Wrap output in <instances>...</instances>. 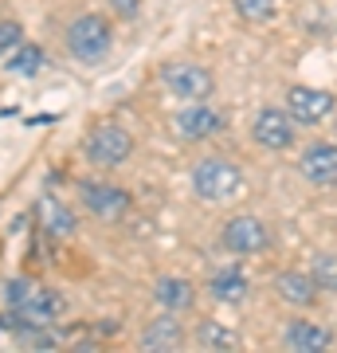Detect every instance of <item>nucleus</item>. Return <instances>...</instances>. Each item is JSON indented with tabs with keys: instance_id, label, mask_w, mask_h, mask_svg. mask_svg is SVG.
<instances>
[{
	"instance_id": "2eb2a0df",
	"label": "nucleus",
	"mask_w": 337,
	"mask_h": 353,
	"mask_svg": "<svg viewBox=\"0 0 337 353\" xmlns=\"http://www.w3.org/2000/svg\"><path fill=\"white\" fill-rule=\"evenodd\" d=\"M185 345V330H181V322L176 318H153L150 326L141 330V350H181Z\"/></svg>"
},
{
	"instance_id": "4468645a",
	"label": "nucleus",
	"mask_w": 337,
	"mask_h": 353,
	"mask_svg": "<svg viewBox=\"0 0 337 353\" xmlns=\"http://www.w3.org/2000/svg\"><path fill=\"white\" fill-rule=\"evenodd\" d=\"M208 290H212L216 303L236 306V303H243V299H247L251 283H247V275H243L239 267H224V271H216V275L208 279Z\"/></svg>"
},
{
	"instance_id": "ddd939ff",
	"label": "nucleus",
	"mask_w": 337,
	"mask_h": 353,
	"mask_svg": "<svg viewBox=\"0 0 337 353\" xmlns=\"http://www.w3.org/2000/svg\"><path fill=\"white\" fill-rule=\"evenodd\" d=\"M283 341H287V350H294V353H322V350L334 345V334H329V326H322V322L298 318V322L287 326Z\"/></svg>"
},
{
	"instance_id": "412c9836",
	"label": "nucleus",
	"mask_w": 337,
	"mask_h": 353,
	"mask_svg": "<svg viewBox=\"0 0 337 353\" xmlns=\"http://www.w3.org/2000/svg\"><path fill=\"white\" fill-rule=\"evenodd\" d=\"M236 4V12L247 20V24H267V20H275L278 4L275 0H232Z\"/></svg>"
},
{
	"instance_id": "0eeeda50",
	"label": "nucleus",
	"mask_w": 337,
	"mask_h": 353,
	"mask_svg": "<svg viewBox=\"0 0 337 353\" xmlns=\"http://www.w3.org/2000/svg\"><path fill=\"white\" fill-rule=\"evenodd\" d=\"M220 243L236 255H259L271 248V232L259 216H232L220 232Z\"/></svg>"
},
{
	"instance_id": "9b49d317",
	"label": "nucleus",
	"mask_w": 337,
	"mask_h": 353,
	"mask_svg": "<svg viewBox=\"0 0 337 353\" xmlns=\"http://www.w3.org/2000/svg\"><path fill=\"white\" fill-rule=\"evenodd\" d=\"M298 169L310 185H334L337 181V145L334 141H314L298 157Z\"/></svg>"
},
{
	"instance_id": "a211bd4d",
	"label": "nucleus",
	"mask_w": 337,
	"mask_h": 353,
	"mask_svg": "<svg viewBox=\"0 0 337 353\" xmlns=\"http://www.w3.org/2000/svg\"><path fill=\"white\" fill-rule=\"evenodd\" d=\"M196 345L200 350H239V334L227 330V326H220V322H200Z\"/></svg>"
},
{
	"instance_id": "9d476101",
	"label": "nucleus",
	"mask_w": 337,
	"mask_h": 353,
	"mask_svg": "<svg viewBox=\"0 0 337 353\" xmlns=\"http://www.w3.org/2000/svg\"><path fill=\"white\" fill-rule=\"evenodd\" d=\"M334 94L329 90H318V87H290L287 90V110L294 122H306V126H314V122H322V118H329L334 114Z\"/></svg>"
},
{
	"instance_id": "39448f33",
	"label": "nucleus",
	"mask_w": 337,
	"mask_h": 353,
	"mask_svg": "<svg viewBox=\"0 0 337 353\" xmlns=\"http://www.w3.org/2000/svg\"><path fill=\"white\" fill-rule=\"evenodd\" d=\"M173 130H176V138H185V141H208L227 130V114L208 106V102H185L173 114Z\"/></svg>"
},
{
	"instance_id": "20e7f679",
	"label": "nucleus",
	"mask_w": 337,
	"mask_h": 353,
	"mask_svg": "<svg viewBox=\"0 0 337 353\" xmlns=\"http://www.w3.org/2000/svg\"><path fill=\"white\" fill-rule=\"evenodd\" d=\"M161 83H165V90H169L173 99H185V102H204V99H212V90H216L212 71L200 67V63H188V59L165 63Z\"/></svg>"
},
{
	"instance_id": "6ab92c4d",
	"label": "nucleus",
	"mask_w": 337,
	"mask_h": 353,
	"mask_svg": "<svg viewBox=\"0 0 337 353\" xmlns=\"http://www.w3.org/2000/svg\"><path fill=\"white\" fill-rule=\"evenodd\" d=\"M4 67H8L12 75H36L39 67H43V48H36V43H20L12 55H4Z\"/></svg>"
},
{
	"instance_id": "dca6fc26",
	"label": "nucleus",
	"mask_w": 337,
	"mask_h": 353,
	"mask_svg": "<svg viewBox=\"0 0 337 353\" xmlns=\"http://www.w3.org/2000/svg\"><path fill=\"white\" fill-rule=\"evenodd\" d=\"M275 294L290 306H310L318 299V283L302 271H283V275H275Z\"/></svg>"
},
{
	"instance_id": "5701e85b",
	"label": "nucleus",
	"mask_w": 337,
	"mask_h": 353,
	"mask_svg": "<svg viewBox=\"0 0 337 353\" xmlns=\"http://www.w3.org/2000/svg\"><path fill=\"white\" fill-rule=\"evenodd\" d=\"M106 4H110V12L118 20H134L141 12V0H106Z\"/></svg>"
},
{
	"instance_id": "f257e3e1",
	"label": "nucleus",
	"mask_w": 337,
	"mask_h": 353,
	"mask_svg": "<svg viewBox=\"0 0 337 353\" xmlns=\"http://www.w3.org/2000/svg\"><path fill=\"white\" fill-rule=\"evenodd\" d=\"M110 48H114V28L106 16L83 12L67 24V51L79 63H102L110 55Z\"/></svg>"
},
{
	"instance_id": "7ed1b4c3",
	"label": "nucleus",
	"mask_w": 337,
	"mask_h": 353,
	"mask_svg": "<svg viewBox=\"0 0 337 353\" xmlns=\"http://www.w3.org/2000/svg\"><path fill=\"white\" fill-rule=\"evenodd\" d=\"M83 153H87V161L102 165V169H118V165L130 161V153H134V138H130V130L114 126V122H102V126H94L87 134Z\"/></svg>"
},
{
	"instance_id": "f8f14e48",
	"label": "nucleus",
	"mask_w": 337,
	"mask_h": 353,
	"mask_svg": "<svg viewBox=\"0 0 337 353\" xmlns=\"http://www.w3.org/2000/svg\"><path fill=\"white\" fill-rule=\"evenodd\" d=\"M36 224L48 232L51 240H67L75 236V212L67 208V201H59L55 192H43L36 201Z\"/></svg>"
},
{
	"instance_id": "aec40b11",
	"label": "nucleus",
	"mask_w": 337,
	"mask_h": 353,
	"mask_svg": "<svg viewBox=\"0 0 337 353\" xmlns=\"http://www.w3.org/2000/svg\"><path fill=\"white\" fill-rule=\"evenodd\" d=\"M310 279L318 290H337V252H318L310 263Z\"/></svg>"
},
{
	"instance_id": "6e6552de",
	"label": "nucleus",
	"mask_w": 337,
	"mask_h": 353,
	"mask_svg": "<svg viewBox=\"0 0 337 353\" xmlns=\"http://www.w3.org/2000/svg\"><path fill=\"white\" fill-rule=\"evenodd\" d=\"M251 138L259 141L263 150H290L294 145V118H290V110H275V106L259 110L255 122H251Z\"/></svg>"
},
{
	"instance_id": "423d86ee",
	"label": "nucleus",
	"mask_w": 337,
	"mask_h": 353,
	"mask_svg": "<svg viewBox=\"0 0 337 353\" xmlns=\"http://www.w3.org/2000/svg\"><path fill=\"white\" fill-rule=\"evenodd\" d=\"M8 310H16V318L24 322V326H55L63 318V310H67V299H63L59 290H51V287H32L20 299L16 306H8Z\"/></svg>"
},
{
	"instance_id": "1a4fd4ad",
	"label": "nucleus",
	"mask_w": 337,
	"mask_h": 353,
	"mask_svg": "<svg viewBox=\"0 0 337 353\" xmlns=\"http://www.w3.org/2000/svg\"><path fill=\"white\" fill-rule=\"evenodd\" d=\"M83 204L102 220H122L130 212V192L122 185H106V181H83Z\"/></svg>"
},
{
	"instance_id": "4be33fe9",
	"label": "nucleus",
	"mask_w": 337,
	"mask_h": 353,
	"mask_svg": "<svg viewBox=\"0 0 337 353\" xmlns=\"http://www.w3.org/2000/svg\"><path fill=\"white\" fill-rule=\"evenodd\" d=\"M20 43H24V28L16 24V20H4L0 24V55H12Z\"/></svg>"
},
{
	"instance_id": "f3484780",
	"label": "nucleus",
	"mask_w": 337,
	"mask_h": 353,
	"mask_svg": "<svg viewBox=\"0 0 337 353\" xmlns=\"http://www.w3.org/2000/svg\"><path fill=\"white\" fill-rule=\"evenodd\" d=\"M153 299L165 310H185V306H192V283L181 275H161L153 283Z\"/></svg>"
},
{
	"instance_id": "f03ea898",
	"label": "nucleus",
	"mask_w": 337,
	"mask_h": 353,
	"mask_svg": "<svg viewBox=\"0 0 337 353\" xmlns=\"http://www.w3.org/2000/svg\"><path fill=\"white\" fill-rule=\"evenodd\" d=\"M239 189H243V173L232 157H200L192 169V192L200 201H232V196H239Z\"/></svg>"
}]
</instances>
